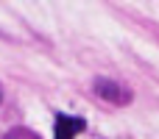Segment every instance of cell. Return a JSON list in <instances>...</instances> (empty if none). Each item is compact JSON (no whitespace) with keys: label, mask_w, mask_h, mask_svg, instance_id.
<instances>
[{"label":"cell","mask_w":159,"mask_h":139,"mask_svg":"<svg viewBox=\"0 0 159 139\" xmlns=\"http://www.w3.org/2000/svg\"><path fill=\"white\" fill-rule=\"evenodd\" d=\"M0 100H3V86H0Z\"/></svg>","instance_id":"cell-4"},{"label":"cell","mask_w":159,"mask_h":139,"mask_svg":"<svg viewBox=\"0 0 159 139\" xmlns=\"http://www.w3.org/2000/svg\"><path fill=\"white\" fill-rule=\"evenodd\" d=\"M95 92L106 100V103H115V106H126L131 103V89L120 81H109V78H98L95 81Z\"/></svg>","instance_id":"cell-1"},{"label":"cell","mask_w":159,"mask_h":139,"mask_svg":"<svg viewBox=\"0 0 159 139\" xmlns=\"http://www.w3.org/2000/svg\"><path fill=\"white\" fill-rule=\"evenodd\" d=\"M87 128L84 117H70V114H56V125H53V139H75Z\"/></svg>","instance_id":"cell-2"},{"label":"cell","mask_w":159,"mask_h":139,"mask_svg":"<svg viewBox=\"0 0 159 139\" xmlns=\"http://www.w3.org/2000/svg\"><path fill=\"white\" fill-rule=\"evenodd\" d=\"M6 139H36V134H31V131H25V128H17V131H11Z\"/></svg>","instance_id":"cell-3"}]
</instances>
